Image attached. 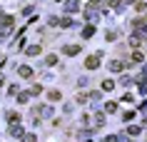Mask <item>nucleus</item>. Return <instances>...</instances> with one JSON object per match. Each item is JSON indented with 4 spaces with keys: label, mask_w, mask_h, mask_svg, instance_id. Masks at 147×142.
Here are the masks:
<instances>
[{
    "label": "nucleus",
    "mask_w": 147,
    "mask_h": 142,
    "mask_svg": "<svg viewBox=\"0 0 147 142\" xmlns=\"http://www.w3.org/2000/svg\"><path fill=\"white\" fill-rule=\"evenodd\" d=\"M97 65H100V52H97V55H90L85 60V67H87V70H95Z\"/></svg>",
    "instance_id": "f257e3e1"
},
{
    "label": "nucleus",
    "mask_w": 147,
    "mask_h": 142,
    "mask_svg": "<svg viewBox=\"0 0 147 142\" xmlns=\"http://www.w3.org/2000/svg\"><path fill=\"white\" fill-rule=\"evenodd\" d=\"M62 52H65V55H78L80 45H65V47H62Z\"/></svg>",
    "instance_id": "f03ea898"
},
{
    "label": "nucleus",
    "mask_w": 147,
    "mask_h": 142,
    "mask_svg": "<svg viewBox=\"0 0 147 142\" xmlns=\"http://www.w3.org/2000/svg\"><path fill=\"white\" fill-rule=\"evenodd\" d=\"M60 97H62V95H60V90H50V92H47V100H50V102H57Z\"/></svg>",
    "instance_id": "7ed1b4c3"
},
{
    "label": "nucleus",
    "mask_w": 147,
    "mask_h": 142,
    "mask_svg": "<svg viewBox=\"0 0 147 142\" xmlns=\"http://www.w3.org/2000/svg\"><path fill=\"white\" fill-rule=\"evenodd\" d=\"M122 67H125V65L120 63V60H112V63H110V72H120Z\"/></svg>",
    "instance_id": "20e7f679"
},
{
    "label": "nucleus",
    "mask_w": 147,
    "mask_h": 142,
    "mask_svg": "<svg viewBox=\"0 0 147 142\" xmlns=\"http://www.w3.org/2000/svg\"><path fill=\"white\" fill-rule=\"evenodd\" d=\"M92 35H95V25H85V30H82V38H92Z\"/></svg>",
    "instance_id": "39448f33"
},
{
    "label": "nucleus",
    "mask_w": 147,
    "mask_h": 142,
    "mask_svg": "<svg viewBox=\"0 0 147 142\" xmlns=\"http://www.w3.org/2000/svg\"><path fill=\"white\" fill-rule=\"evenodd\" d=\"M18 72H20V77H25V80H28V77H32V70H30V67H25V65H23V67H20Z\"/></svg>",
    "instance_id": "423d86ee"
},
{
    "label": "nucleus",
    "mask_w": 147,
    "mask_h": 142,
    "mask_svg": "<svg viewBox=\"0 0 147 142\" xmlns=\"http://www.w3.org/2000/svg\"><path fill=\"white\" fill-rule=\"evenodd\" d=\"M40 50H42L40 45H30V47H28V55H32V57H35V55H40Z\"/></svg>",
    "instance_id": "0eeeda50"
},
{
    "label": "nucleus",
    "mask_w": 147,
    "mask_h": 142,
    "mask_svg": "<svg viewBox=\"0 0 147 142\" xmlns=\"http://www.w3.org/2000/svg\"><path fill=\"white\" fill-rule=\"evenodd\" d=\"M8 120L18 125V122H20V115H18V112H8Z\"/></svg>",
    "instance_id": "6e6552de"
},
{
    "label": "nucleus",
    "mask_w": 147,
    "mask_h": 142,
    "mask_svg": "<svg viewBox=\"0 0 147 142\" xmlns=\"http://www.w3.org/2000/svg\"><path fill=\"white\" fill-rule=\"evenodd\" d=\"M112 87H115V80H105L102 82V90H112Z\"/></svg>",
    "instance_id": "1a4fd4ad"
},
{
    "label": "nucleus",
    "mask_w": 147,
    "mask_h": 142,
    "mask_svg": "<svg viewBox=\"0 0 147 142\" xmlns=\"http://www.w3.org/2000/svg\"><path fill=\"white\" fill-rule=\"evenodd\" d=\"M105 110H107V112H115L117 110V102H107V105H105Z\"/></svg>",
    "instance_id": "9d476101"
},
{
    "label": "nucleus",
    "mask_w": 147,
    "mask_h": 142,
    "mask_svg": "<svg viewBox=\"0 0 147 142\" xmlns=\"http://www.w3.org/2000/svg\"><path fill=\"white\" fill-rule=\"evenodd\" d=\"M132 63H142V52H132Z\"/></svg>",
    "instance_id": "9b49d317"
},
{
    "label": "nucleus",
    "mask_w": 147,
    "mask_h": 142,
    "mask_svg": "<svg viewBox=\"0 0 147 142\" xmlns=\"http://www.w3.org/2000/svg\"><path fill=\"white\" fill-rule=\"evenodd\" d=\"M130 45H132V47L140 45V38H137V35H132V38H130Z\"/></svg>",
    "instance_id": "f8f14e48"
},
{
    "label": "nucleus",
    "mask_w": 147,
    "mask_h": 142,
    "mask_svg": "<svg viewBox=\"0 0 147 142\" xmlns=\"http://www.w3.org/2000/svg\"><path fill=\"white\" fill-rule=\"evenodd\" d=\"M10 132L15 135V137H23V130H20V127H13V130H10Z\"/></svg>",
    "instance_id": "ddd939ff"
},
{
    "label": "nucleus",
    "mask_w": 147,
    "mask_h": 142,
    "mask_svg": "<svg viewBox=\"0 0 147 142\" xmlns=\"http://www.w3.org/2000/svg\"><path fill=\"white\" fill-rule=\"evenodd\" d=\"M3 23H5V25H13V23H15V20H13V17H10V15H3Z\"/></svg>",
    "instance_id": "4468645a"
},
{
    "label": "nucleus",
    "mask_w": 147,
    "mask_h": 142,
    "mask_svg": "<svg viewBox=\"0 0 147 142\" xmlns=\"http://www.w3.org/2000/svg\"><path fill=\"white\" fill-rule=\"evenodd\" d=\"M95 125H97V127H102V125H105V117H102V115H97V120H95Z\"/></svg>",
    "instance_id": "2eb2a0df"
},
{
    "label": "nucleus",
    "mask_w": 147,
    "mask_h": 142,
    "mask_svg": "<svg viewBox=\"0 0 147 142\" xmlns=\"http://www.w3.org/2000/svg\"><path fill=\"white\" fill-rule=\"evenodd\" d=\"M127 135H132V137H135V135H140V127H130V130H127Z\"/></svg>",
    "instance_id": "dca6fc26"
},
{
    "label": "nucleus",
    "mask_w": 147,
    "mask_h": 142,
    "mask_svg": "<svg viewBox=\"0 0 147 142\" xmlns=\"http://www.w3.org/2000/svg\"><path fill=\"white\" fill-rule=\"evenodd\" d=\"M40 92H42V87H40V85H35V87L30 90V95H40Z\"/></svg>",
    "instance_id": "f3484780"
},
{
    "label": "nucleus",
    "mask_w": 147,
    "mask_h": 142,
    "mask_svg": "<svg viewBox=\"0 0 147 142\" xmlns=\"http://www.w3.org/2000/svg\"><path fill=\"white\" fill-rule=\"evenodd\" d=\"M23 142H35V137L32 135H23Z\"/></svg>",
    "instance_id": "a211bd4d"
}]
</instances>
